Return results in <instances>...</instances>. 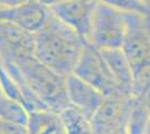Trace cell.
I'll return each instance as SVG.
<instances>
[{"label": "cell", "instance_id": "cell-4", "mask_svg": "<svg viewBox=\"0 0 150 134\" xmlns=\"http://www.w3.org/2000/svg\"><path fill=\"white\" fill-rule=\"evenodd\" d=\"M121 49L133 73L150 66V13H128L127 32Z\"/></svg>", "mask_w": 150, "mask_h": 134}, {"label": "cell", "instance_id": "cell-6", "mask_svg": "<svg viewBox=\"0 0 150 134\" xmlns=\"http://www.w3.org/2000/svg\"><path fill=\"white\" fill-rule=\"evenodd\" d=\"M35 57V34L21 27L0 21V58L2 64H19Z\"/></svg>", "mask_w": 150, "mask_h": 134}, {"label": "cell", "instance_id": "cell-11", "mask_svg": "<svg viewBox=\"0 0 150 134\" xmlns=\"http://www.w3.org/2000/svg\"><path fill=\"white\" fill-rule=\"evenodd\" d=\"M121 93L133 97V70L121 48L101 51Z\"/></svg>", "mask_w": 150, "mask_h": 134}, {"label": "cell", "instance_id": "cell-13", "mask_svg": "<svg viewBox=\"0 0 150 134\" xmlns=\"http://www.w3.org/2000/svg\"><path fill=\"white\" fill-rule=\"evenodd\" d=\"M59 115L66 134H94L91 119L73 106H67Z\"/></svg>", "mask_w": 150, "mask_h": 134}, {"label": "cell", "instance_id": "cell-15", "mask_svg": "<svg viewBox=\"0 0 150 134\" xmlns=\"http://www.w3.org/2000/svg\"><path fill=\"white\" fill-rule=\"evenodd\" d=\"M0 119L26 125L28 120V111L20 103L13 101L0 91Z\"/></svg>", "mask_w": 150, "mask_h": 134}, {"label": "cell", "instance_id": "cell-17", "mask_svg": "<svg viewBox=\"0 0 150 134\" xmlns=\"http://www.w3.org/2000/svg\"><path fill=\"white\" fill-rule=\"evenodd\" d=\"M28 0H0V6H10V5H17Z\"/></svg>", "mask_w": 150, "mask_h": 134}, {"label": "cell", "instance_id": "cell-12", "mask_svg": "<svg viewBox=\"0 0 150 134\" xmlns=\"http://www.w3.org/2000/svg\"><path fill=\"white\" fill-rule=\"evenodd\" d=\"M26 128L28 134H66L59 113L48 109L28 113Z\"/></svg>", "mask_w": 150, "mask_h": 134}, {"label": "cell", "instance_id": "cell-19", "mask_svg": "<svg viewBox=\"0 0 150 134\" xmlns=\"http://www.w3.org/2000/svg\"><path fill=\"white\" fill-rule=\"evenodd\" d=\"M144 100L147 102L148 106H149V121H148V128H147V133L146 134H150V93L146 97H144Z\"/></svg>", "mask_w": 150, "mask_h": 134}, {"label": "cell", "instance_id": "cell-21", "mask_svg": "<svg viewBox=\"0 0 150 134\" xmlns=\"http://www.w3.org/2000/svg\"><path fill=\"white\" fill-rule=\"evenodd\" d=\"M141 2L144 4V6H146V8L150 11V0H141Z\"/></svg>", "mask_w": 150, "mask_h": 134}, {"label": "cell", "instance_id": "cell-22", "mask_svg": "<svg viewBox=\"0 0 150 134\" xmlns=\"http://www.w3.org/2000/svg\"><path fill=\"white\" fill-rule=\"evenodd\" d=\"M2 65V60H1V58H0V66Z\"/></svg>", "mask_w": 150, "mask_h": 134}, {"label": "cell", "instance_id": "cell-9", "mask_svg": "<svg viewBox=\"0 0 150 134\" xmlns=\"http://www.w3.org/2000/svg\"><path fill=\"white\" fill-rule=\"evenodd\" d=\"M98 0H75L50 6V13L88 40Z\"/></svg>", "mask_w": 150, "mask_h": 134}, {"label": "cell", "instance_id": "cell-1", "mask_svg": "<svg viewBox=\"0 0 150 134\" xmlns=\"http://www.w3.org/2000/svg\"><path fill=\"white\" fill-rule=\"evenodd\" d=\"M88 41L53 13L35 34V57L64 76L74 73Z\"/></svg>", "mask_w": 150, "mask_h": 134}, {"label": "cell", "instance_id": "cell-8", "mask_svg": "<svg viewBox=\"0 0 150 134\" xmlns=\"http://www.w3.org/2000/svg\"><path fill=\"white\" fill-rule=\"evenodd\" d=\"M52 16L48 6L40 0H28L17 5L0 6V21H8L36 34Z\"/></svg>", "mask_w": 150, "mask_h": 134}, {"label": "cell", "instance_id": "cell-5", "mask_svg": "<svg viewBox=\"0 0 150 134\" xmlns=\"http://www.w3.org/2000/svg\"><path fill=\"white\" fill-rule=\"evenodd\" d=\"M73 74L99 89L105 97L121 93L102 51L90 43L84 46Z\"/></svg>", "mask_w": 150, "mask_h": 134}, {"label": "cell", "instance_id": "cell-10", "mask_svg": "<svg viewBox=\"0 0 150 134\" xmlns=\"http://www.w3.org/2000/svg\"><path fill=\"white\" fill-rule=\"evenodd\" d=\"M67 96L69 105L81 111L90 119L105 98L103 93L75 74L67 76Z\"/></svg>", "mask_w": 150, "mask_h": 134}, {"label": "cell", "instance_id": "cell-16", "mask_svg": "<svg viewBox=\"0 0 150 134\" xmlns=\"http://www.w3.org/2000/svg\"><path fill=\"white\" fill-rule=\"evenodd\" d=\"M125 13H150L141 0H98Z\"/></svg>", "mask_w": 150, "mask_h": 134}, {"label": "cell", "instance_id": "cell-7", "mask_svg": "<svg viewBox=\"0 0 150 134\" xmlns=\"http://www.w3.org/2000/svg\"><path fill=\"white\" fill-rule=\"evenodd\" d=\"M133 97L123 93L106 96L103 103L91 117L94 134H111L127 124Z\"/></svg>", "mask_w": 150, "mask_h": 134}, {"label": "cell", "instance_id": "cell-23", "mask_svg": "<svg viewBox=\"0 0 150 134\" xmlns=\"http://www.w3.org/2000/svg\"><path fill=\"white\" fill-rule=\"evenodd\" d=\"M0 134H5V133H4V132H2V131H1V130H0Z\"/></svg>", "mask_w": 150, "mask_h": 134}, {"label": "cell", "instance_id": "cell-3", "mask_svg": "<svg viewBox=\"0 0 150 134\" xmlns=\"http://www.w3.org/2000/svg\"><path fill=\"white\" fill-rule=\"evenodd\" d=\"M127 15L98 1L88 43L100 51L121 48L127 32Z\"/></svg>", "mask_w": 150, "mask_h": 134}, {"label": "cell", "instance_id": "cell-18", "mask_svg": "<svg viewBox=\"0 0 150 134\" xmlns=\"http://www.w3.org/2000/svg\"><path fill=\"white\" fill-rule=\"evenodd\" d=\"M43 4H45L46 6H54L56 4H61V2H67V1H75V0H40Z\"/></svg>", "mask_w": 150, "mask_h": 134}, {"label": "cell", "instance_id": "cell-2", "mask_svg": "<svg viewBox=\"0 0 150 134\" xmlns=\"http://www.w3.org/2000/svg\"><path fill=\"white\" fill-rule=\"evenodd\" d=\"M16 65L47 109L59 113L69 106L67 76L52 69L36 57H31Z\"/></svg>", "mask_w": 150, "mask_h": 134}, {"label": "cell", "instance_id": "cell-20", "mask_svg": "<svg viewBox=\"0 0 150 134\" xmlns=\"http://www.w3.org/2000/svg\"><path fill=\"white\" fill-rule=\"evenodd\" d=\"M111 134H129L128 133V130H127V124L120 126L119 128H117L114 132H112Z\"/></svg>", "mask_w": 150, "mask_h": 134}, {"label": "cell", "instance_id": "cell-14", "mask_svg": "<svg viewBox=\"0 0 150 134\" xmlns=\"http://www.w3.org/2000/svg\"><path fill=\"white\" fill-rule=\"evenodd\" d=\"M149 121V106L144 98H133L127 120L129 134H146Z\"/></svg>", "mask_w": 150, "mask_h": 134}]
</instances>
